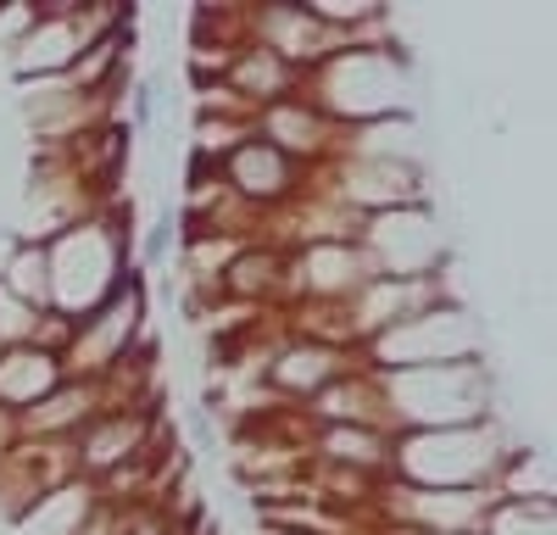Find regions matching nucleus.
I'll use <instances>...</instances> for the list:
<instances>
[{
	"label": "nucleus",
	"instance_id": "nucleus-1",
	"mask_svg": "<svg viewBox=\"0 0 557 535\" xmlns=\"http://www.w3.org/2000/svg\"><path fill=\"white\" fill-rule=\"evenodd\" d=\"M62 385V357L45 351L34 340H17V346H0V401L7 408H39L45 396Z\"/></svg>",
	"mask_w": 557,
	"mask_h": 535
},
{
	"label": "nucleus",
	"instance_id": "nucleus-2",
	"mask_svg": "<svg viewBox=\"0 0 557 535\" xmlns=\"http://www.w3.org/2000/svg\"><path fill=\"white\" fill-rule=\"evenodd\" d=\"M223 185H235L240 196H285L290 185H296V173H290V162H285V151L278 146H268L262 134H251V140L223 162Z\"/></svg>",
	"mask_w": 557,
	"mask_h": 535
},
{
	"label": "nucleus",
	"instance_id": "nucleus-3",
	"mask_svg": "<svg viewBox=\"0 0 557 535\" xmlns=\"http://www.w3.org/2000/svg\"><path fill=\"white\" fill-rule=\"evenodd\" d=\"M178 217L184 212H162L157 223H151V235H146V246H139V257H146V262H168V251H173V235H178Z\"/></svg>",
	"mask_w": 557,
	"mask_h": 535
},
{
	"label": "nucleus",
	"instance_id": "nucleus-4",
	"mask_svg": "<svg viewBox=\"0 0 557 535\" xmlns=\"http://www.w3.org/2000/svg\"><path fill=\"white\" fill-rule=\"evenodd\" d=\"M151 117H157V78H146V84H134V134L139 128H151Z\"/></svg>",
	"mask_w": 557,
	"mask_h": 535
}]
</instances>
